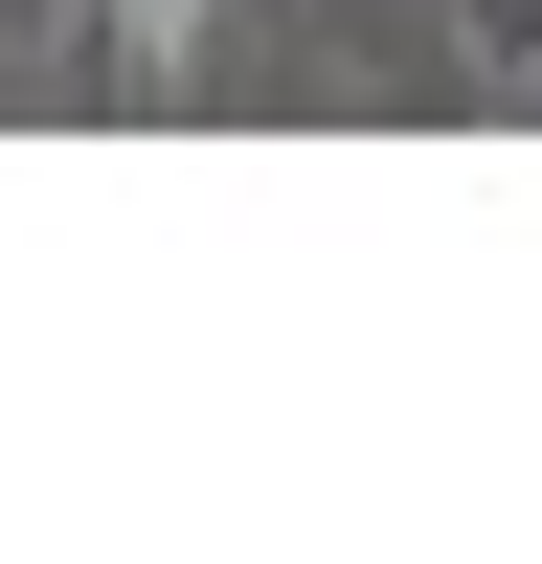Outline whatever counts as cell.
Masks as SVG:
<instances>
[{"instance_id": "cell-1", "label": "cell", "mask_w": 542, "mask_h": 564, "mask_svg": "<svg viewBox=\"0 0 542 564\" xmlns=\"http://www.w3.org/2000/svg\"><path fill=\"white\" fill-rule=\"evenodd\" d=\"M113 45H136V68H181V45H204V0H113Z\"/></svg>"}]
</instances>
